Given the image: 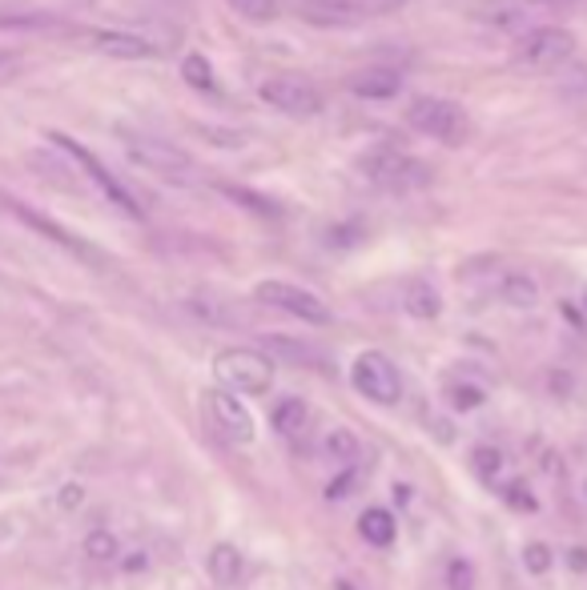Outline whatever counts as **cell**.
<instances>
[{"label": "cell", "mask_w": 587, "mask_h": 590, "mask_svg": "<svg viewBox=\"0 0 587 590\" xmlns=\"http://www.w3.org/2000/svg\"><path fill=\"white\" fill-rule=\"evenodd\" d=\"M503 499H508L511 511H535V499L527 494V486L523 482H511L508 490H503Z\"/></svg>", "instance_id": "cell-27"}, {"label": "cell", "mask_w": 587, "mask_h": 590, "mask_svg": "<svg viewBox=\"0 0 587 590\" xmlns=\"http://www.w3.org/2000/svg\"><path fill=\"white\" fill-rule=\"evenodd\" d=\"M205 410H210V418H214L217 434H222V438H229L234 447H250V442H254V414L241 406L238 393L210 390V393H205Z\"/></svg>", "instance_id": "cell-11"}, {"label": "cell", "mask_w": 587, "mask_h": 590, "mask_svg": "<svg viewBox=\"0 0 587 590\" xmlns=\"http://www.w3.org/2000/svg\"><path fill=\"white\" fill-rule=\"evenodd\" d=\"M53 141L61 145V149H65L68 158L77 161L80 170H85V173H89V177H93L97 189H101V193H105L109 201L117 205V210H125V213H129V217H141V205H137V197L129 193V189H125V185H121L117 177H113V173H109L105 165H101V161H97L93 153H89V149H85V145H77V141H73V137H61V133H53Z\"/></svg>", "instance_id": "cell-10"}, {"label": "cell", "mask_w": 587, "mask_h": 590, "mask_svg": "<svg viewBox=\"0 0 587 590\" xmlns=\"http://www.w3.org/2000/svg\"><path fill=\"white\" fill-rule=\"evenodd\" d=\"M226 4L238 16L254 21V25H266V21H274V16H278V0H226Z\"/></svg>", "instance_id": "cell-22"}, {"label": "cell", "mask_w": 587, "mask_h": 590, "mask_svg": "<svg viewBox=\"0 0 587 590\" xmlns=\"http://www.w3.org/2000/svg\"><path fill=\"white\" fill-rule=\"evenodd\" d=\"M354 482H359V474L347 470V474H342V478H338V482L326 486V499H347V494H350V486H354Z\"/></svg>", "instance_id": "cell-28"}, {"label": "cell", "mask_w": 587, "mask_h": 590, "mask_svg": "<svg viewBox=\"0 0 587 590\" xmlns=\"http://www.w3.org/2000/svg\"><path fill=\"white\" fill-rule=\"evenodd\" d=\"M359 535L371 542V547H390L395 535H399V523H395V514L383 511V506H371V511H362L359 518Z\"/></svg>", "instance_id": "cell-15"}, {"label": "cell", "mask_w": 587, "mask_h": 590, "mask_svg": "<svg viewBox=\"0 0 587 590\" xmlns=\"http://www.w3.org/2000/svg\"><path fill=\"white\" fill-rule=\"evenodd\" d=\"M80 499H85V490H80L77 482H68L65 490H61V506H65V511H73V506H80Z\"/></svg>", "instance_id": "cell-29"}, {"label": "cell", "mask_w": 587, "mask_h": 590, "mask_svg": "<svg viewBox=\"0 0 587 590\" xmlns=\"http://www.w3.org/2000/svg\"><path fill=\"white\" fill-rule=\"evenodd\" d=\"M575 57V37L567 28H535L515 45V65L532 73H551Z\"/></svg>", "instance_id": "cell-6"}, {"label": "cell", "mask_w": 587, "mask_h": 590, "mask_svg": "<svg viewBox=\"0 0 587 590\" xmlns=\"http://www.w3.org/2000/svg\"><path fill=\"white\" fill-rule=\"evenodd\" d=\"M527 4H548V9H563V4H575V0H527Z\"/></svg>", "instance_id": "cell-31"}, {"label": "cell", "mask_w": 587, "mask_h": 590, "mask_svg": "<svg viewBox=\"0 0 587 590\" xmlns=\"http://www.w3.org/2000/svg\"><path fill=\"white\" fill-rule=\"evenodd\" d=\"M310 422V410L302 398H282L278 406H274V430L282 434V438H298V434L307 430Z\"/></svg>", "instance_id": "cell-17"}, {"label": "cell", "mask_w": 587, "mask_h": 590, "mask_svg": "<svg viewBox=\"0 0 587 590\" xmlns=\"http://www.w3.org/2000/svg\"><path fill=\"white\" fill-rule=\"evenodd\" d=\"M347 89L354 92V97H362V101H390V97L402 89V77L387 65H371V68H359V73L347 80Z\"/></svg>", "instance_id": "cell-13"}, {"label": "cell", "mask_w": 587, "mask_h": 590, "mask_svg": "<svg viewBox=\"0 0 587 590\" xmlns=\"http://www.w3.org/2000/svg\"><path fill=\"white\" fill-rule=\"evenodd\" d=\"M407 0H298V13L319 28H354L366 16H383L402 9Z\"/></svg>", "instance_id": "cell-2"}, {"label": "cell", "mask_w": 587, "mask_h": 590, "mask_svg": "<svg viewBox=\"0 0 587 590\" xmlns=\"http://www.w3.org/2000/svg\"><path fill=\"white\" fill-rule=\"evenodd\" d=\"M214 378L222 381V390L258 398L274 381V362L266 354H258V350H222L214 357Z\"/></svg>", "instance_id": "cell-1"}, {"label": "cell", "mask_w": 587, "mask_h": 590, "mask_svg": "<svg viewBox=\"0 0 587 590\" xmlns=\"http://www.w3.org/2000/svg\"><path fill=\"white\" fill-rule=\"evenodd\" d=\"M499 298H503V302H511V305H535V302H539V286H535L527 274H511V277H503Z\"/></svg>", "instance_id": "cell-18"}, {"label": "cell", "mask_w": 587, "mask_h": 590, "mask_svg": "<svg viewBox=\"0 0 587 590\" xmlns=\"http://www.w3.org/2000/svg\"><path fill=\"white\" fill-rule=\"evenodd\" d=\"M85 554L93 558V563H113L121 554V547H117V538L109 535V530H93V535L85 538Z\"/></svg>", "instance_id": "cell-23"}, {"label": "cell", "mask_w": 587, "mask_h": 590, "mask_svg": "<svg viewBox=\"0 0 587 590\" xmlns=\"http://www.w3.org/2000/svg\"><path fill=\"white\" fill-rule=\"evenodd\" d=\"M258 97L266 101L270 109H278V113H286V117H319L322 113V92L310 85L307 77H290V73H282V77H266L262 80V89H258Z\"/></svg>", "instance_id": "cell-7"}, {"label": "cell", "mask_w": 587, "mask_h": 590, "mask_svg": "<svg viewBox=\"0 0 587 590\" xmlns=\"http://www.w3.org/2000/svg\"><path fill=\"white\" fill-rule=\"evenodd\" d=\"M447 398H451L454 410H475V406H483V402H487V393H483L479 386H467V381H463V386H451V393H447Z\"/></svg>", "instance_id": "cell-25"}, {"label": "cell", "mask_w": 587, "mask_h": 590, "mask_svg": "<svg viewBox=\"0 0 587 590\" xmlns=\"http://www.w3.org/2000/svg\"><path fill=\"white\" fill-rule=\"evenodd\" d=\"M402 305H407V314L419 317V322H435L442 310L439 293H435V286L430 281H411L407 286V293H402Z\"/></svg>", "instance_id": "cell-16"}, {"label": "cell", "mask_w": 587, "mask_h": 590, "mask_svg": "<svg viewBox=\"0 0 587 590\" xmlns=\"http://www.w3.org/2000/svg\"><path fill=\"white\" fill-rule=\"evenodd\" d=\"M182 77L193 85V89L201 92H217V80H214V68H210V61L201 53H189L186 61H182Z\"/></svg>", "instance_id": "cell-19"}, {"label": "cell", "mask_w": 587, "mask_h": 590, "mask_svg": "<svg viewBox=\"0 0 587 590\" xmlns=\"http://www.w3.org/2000/svg\"><path fill=\"white\" fill-rule=\"evenodd\" d=\"M89 49H97L101 57H113V61H149L158 57V45L141 33H129V28H97L89 33Z\"/></svg>", "instance_id": "cell-12"}, {"label": "cell", "mask_w": 587, "mask_h": 590, "mask_svg": "<svg viewBox=\"0 0 587 590\" xmlns=\"http://www.w3.org/2000/svg\"><path fill=\"white\" fill-rule=\"evenodd\" d=\"M129 158H134L141 170L158 173V177H165V181H174V185L193 181V161H189L182 149H174V145L158 141V137H129Z\"/></svg>", "instance_id": "cell-8"}, {"label": "cell", "mask_w": 587, "mask_h": 590, "mask_svg": "<svg viewBox=\"0 0 587 590\" xmlns=\"http://www.w3.org/2000/svg\"><path fill=\"white\" fill-rule=\"evenodd\" d=\"M523 566H527V575H548L551 570L548 542H527V547H523Z\"/></svg>", "instance_id": "cell-24"}, {"label": "cell", "mask_w": 587, "mask_h": 590, "mask_svg": "<svg viewBox=\"0 0 587 590\" xmlns=\"http://www.w3.org/2000/svg\"><path fill=\"white\" fill-rule=\"evenodd\" d=\"M567 563H572L575 570H587V551H584V547H575L572 558H567Z\"/></svg>", "instance_id": "cell-30"}, {"label": "cell", "mask_w": 587, "mask_h": 590, "mask_svg": "<svg viewBox=\"0 0 587 590\" xmlns=\"http://www.w3.org/2000/svg\"><path fill=\"white\" fill-rule=\"evenodd\" d=\"M407 121H411L414 133L435 137L442 145H459L467 137V113L454 105V101H442V97H419V101H411Z\"/></svg>", "instance_id": "cell-3"}, {"label": "cell", "mask_w": 587, "mask_h": 590, "mask_svg": "<svg viewBox=\"0 0 587 590\" xmlns=\"http://www.w3.org/2000/svg\"><path fill=\"white\" fill-rule=\"evenodd\" d=\"M205 570H210V578H214L217 587H234L241 578V570H246V558H241V551L234 542H217L214 551H210V558H205Z\"/></svg>", "instance_id": "cell-14"}, {"label": "cell", "mask_w": 587, "mask_h": 590, "mask_svg": "<svg viewBox=\"0 0 587 590\" xmlns=\"http://www.w3.org/2000/svg\"><path fill=\"white\" fill-rule=\"evenodd\" d=\"M471 466H475V474H479L483 482L491 486L499 474H503V450L499 447H475L471 450Z\"/></svg>", "instance_id": "cell-21"}, {"label": "cell", "mask_w": 587, "mask_h": 590, "mask_svg": "<svg viewBox=\"0 0 587 590\" xmlns=\"http://www.w3.org/2000/svg\"><path fill=\"white\" fill-rule=\"evenodd\" d=\"M362 173L383 189H414V185L427 181V165H419L414 158L395 153V149H378L371 158H362Z\"/></svg>", "instance_id": "cell-9"}, {"label": "cell", "mask_w": 587, "mask_h": 590, "mask_svg": "<svg viewBox=\"0 0 587 590\" xmlns=\"http://www.w3.org/2000/svg\"><path fill=\"white\" fill-rule=\"evenodd\" d=\"M326 454H330L334 462L350 466V462L359 459V438H354L350 430H342V426H334V430L326 434Z\"/></svg>", "instance_id": "cell-20"}, {"label": "cell", "mask_w": 587, "mask_h": 590, "mask_svg": "<svg viewBox=\"0 0 587 590\" xmlns=\"http://www.w3.org/2000/svg\"><path fill=\"white\" fill-rule=\"evenodd\" d=\"M447 582H451V590H471L475 587V570H471L463 558H454V563L447 566Z\"/></svg>", "instance_id": "cell-26"}, {"label": "cell", "mask_w": 587, "mask_h": 590, "mask_svg": "<svg viewBox=\"0 0 587 590\" xmlns=\"http://www.w3.org/2000/svg\"><path fill=\"white\" fill-rule=\"evenodd\" d=\"M350 381H354V390L374 402V406H395L402 398V378L395 362L387 354H378V350H366V354L354 357V366H350Z\"/></svg>", "instance_id": "cell-4"}, {"label": "cell", "mask_w": 587, "mask_h": 590, "mask_svg": "<svg viewBox=\"0 0 587 590\" xmlns=\"http://www.w3.org/2000/svg\"><path fill=\"white\" fill-rule=\"evenodd\" d=\"M254 298L262 305H274L282 314L307 322V326H326V322H330V305L322 302L319 293L294 286V281H278V277H274V281H258Z\"/></svg>", "instance_id": "cell-5"}]
</instances>
